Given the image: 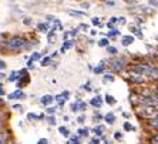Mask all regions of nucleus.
Masks as SVG:
<instances>
[{"label": "nucleus", "instance_id": "1", "mask_svg": "<svg viewBox=\"0 0 158 144\" xmlns=\"http://www.w3.org/2000/svg\"><path fill=\"white\" fill-rule=\"evenodd\" d=\"M4 47L10 49V50H20V49H24V47H29L27 44V40L23 39V37H13L10 40L4 41L3 43Z\"/></svg>", "mask_w": 158, "mask_h": 144}, {"label": "nucleus", "instance_id": "2", "mask_svg": "<svg viewBox=\"0 0 158 144\" xmlns=\"http://www.w3.org/2000/svg\"><path fill=\"white\" fill-rule=\"evenodd\" d=\"M134 69H135L137 73L140 74L147 73L148 76H154V78L157 77V69L154 66H151V64H137Z\"/></svg>", "mask_w": 158, "mask_h": 144}, {"label": "nucleus", "instance_id": "3", "mask_svg": "<svg viewBox=\"0 0 158 144\" xmlns=\"http://www.w3.org/2000/svg\"><path fill=\"white\" fill-rule=\"evenodd\" d=\"M140 113L143 116H147V117H152V116H157V108L152 107V106H144V107H141Z\"/></svg>", "mask_w": 158, "mask_h": 144}, {"label": "nucleus", "instance_id": "4", "mask_svg": "<svg viewBox=\"0 0 158 144\" xmlns=\"http://www.w3.org/2000/svg\"><path fill=\"white\" fill-rule=\"evenodd\" d=\"M121 43H123L124 46H130L131 43H134V37L130 36V34H128V36H124V37L121 39Z\"/></svg>", "mask_w": 158, "mask_h": 144}, {"label": "nucleus", "instance_id": "5", "mask_svg": "<svg viewBox=\"0 0 158 144\" xmlns=\"http://www.w3.org/2000/svg\"><path fill=\"white\" fill-rule=\"evenodd\" d=\"M53 100H54V97H53V96H50V94H46V96H43L40 99V103L41 104H50Z\"/></svg>", "mask_w": 158, "mask_h": 144}, {"label": "nucleus", "instance_id": "6", "mask_svg": "<svg viewBox=\"0 0 158 144\" xmlns=\"http://www.w3.org/2000/svg\"><path fill=\"white\" fill-rule=\"evenodd\" d=\"M111 64H113V69H114V70H121L124 61H123V60H114Z\"/></svg>", "mask_w": 158, "mask_h": 144}, {"label": "nucleus", "instance_id": "7", "mask_svg": "<svg viewBox=\"0 0 158 144\" xmlns=\"http://www.w3.org/2000/svg\"><path fill=\"white\" fill-rule=\"evenodd\" d=\"M22 97H24V93L22 90H17V91L11 93L10 96H9V99H22Z\"/></svg>", "mask_w": 158, "mask_h": 144}, {"label": "nucleus", "instance_id": "8", "mask_svg": "<svg viewBox=\"0 0 158 144\" xmlns=\"http://www.w3.org/2000/svg\"><path fill=\"white\" fill-rule=\"evenodd\" d=\"M106 121L108 123V124H113V123L115 121V116L113 114V113H107V116H106Z\"/></svg>", "mask_w": 158, "mask_h": 144}, {"label": "nucleus", "instance_id": "9", "mask_svg": "<svg viewBox=\"0 0 158 144\" xmlns=\"http://www.w3.org/2000/svg\"><path fill=\"white\" fill-rule=\"evenodd\" d=\"M91 104L94 106V107H100V106H101V97L100 96L94 97V99L91 100Z\"/></svg>", "mask_w": 158, "mask_h": 144}, {"label": "nucleus", "instance_id": "10", "mask_svg": "<svg viewBox=\"0 0 158 144\" xmlns=\"http://www.w3.org/2000/svg\"><path fill=\"white\" fill-rule=\"evenodd\" d=\"M106 101L108 104H111V106H113V104H115V99L113 96H110V94H107V96H106Z\"/></svg>", "mask_w": 158, "mask_h": 144}, {"label": "nucleus", "instance_id": "11", "mask_svg": "<svg viewBox=\"0 0 158 144\" xmlns=\"http://www.w3.org/2000/svg\"><path fill=\"white\" fill-rule=\"evenodd\" d=\"M59 131H60V133H61L64 137H69V136H70V131H69V130H67L66 127H60Z\"/></svg>", "mask_w": 158, "mask_h": 144}, {"label": "nucleus", "instance_id": "12", "mask_svg": "<svg viewBox=\"0 0 158 144\" xmlns=\"http://www.w3.org/2000/svg\"><path fill=\"white\" fill-rule=\"evenodd\" d=\"M70 15H74V16H85V11H77V10H69Z\"/></svg>", "mask_w": 158, "mask_h": 144}, {"label": "nucleus", "instance_id": "13", "mask_svg": "<svg viewBox=\"0 0 158 144\" xmlns=\"http://www.w3.org/2000/svg\"><path fill=\"white\" fill-rule=\"evenodd\" d=\"M94 134H97V136H101V134H103V127H101V126L96 127V129H94Z\"/></svg>", "mask_w": 158, "mask_h": 144}, {"label": "nucleus", "instance_id": "14", "mask_svg": "<svg viewBox=\"0 0 158 144\" xmlns=\"http://www.w3.org/2000/svg\"><path fill=\"white\" fill-rule=\"evenodd\" d=\"M104 80L106 81H114V76H113V74H104Z\"/></svg>", "mask_w": 158, "mask_h": 144}, {"label": "nucleus", "instance_id": "15", "mask_svg": "<svg viewBox=\"0 0 158 144\" xmlns=\"http://www.w3.org/2000/svg\"><path fill=\"white\" fill-rule=\"evenodd\" d=\"M50 60H52L50 59V56H48V57H44V59L41 60V66H47V64L50 63Z\"/></svg>", "mask_w": 158, "mask_h": 144}, {"label": "nucleus", "instance_id": "16", "mask_svg": "<svg viewBox=\"0 0 158 144\" xmlns=\"http://www.w3.org/2000/svg\"><path fill=\"white\" fill-rule=\"evenodd\" d=\"M40 59H41V54H40V53H34L33 57H31L30 60H31V61H34V60H40Z\"/></svg>", "mask_w": 158, "mask_h": 144}, {"label": "nucleus", "instance_id": "17", "mask_svg": "<svg viewBox=\"0 0 158 144\" xmlns=\"http://www.w3.org/2000/svg\"><path fill=\"white\" fill-rule=\"evenodd\" d=\"M17 76H19V73H16V71H13V73H11V76H10V78H9V80L10 81H15V80H17Z\"/></svg>", "mask_w": 158, "mask_h": 144}, {"label": "nucleus", "instance_id": "18", "mask_svg": "<svg viewBox=\"0 0 158 144\" xmlns=\"http://www.w3.org/2000/svg\"><path fill=\"white\" fill-rule=\"evenodd\" d=\"M100 46H101V47H106L107 44H108V40H107V39H101V40H100V43H98Z\"/></svg>", "mask_w": 158, "mask_h": 144}, {"label": "nucleus", "instance_id": "19", "mask_svg": "<svg viewBox=\"0 0 158 144\" xmlns=\"http://www.w3.org/2000/svg\"><path fill=\"white\" fill-rule=\"evenodd\" d=\"M37 30H40V32H46V30H47V24H39V26H37Z\"/></svg>", "mask_w": 158, "mask_h": 144}, {"label": "nucleus", "instance_id": "20", "mask_svg": "<svg viewBox=\"0 0 158 144\" xmlns=\"http://www.w3.org/2000/svg\"><path fill=\"white\" fill-rule=\"evenodd\" d=\"M91 23L94 24V26H100V19H98V17H93Z\"/></svg>", "mask_w": 158, "mask_h": 144}, {"label": "nucleus", "instance_id": "21", "mask_svg": "<svg viewBox=\"0 0 158 144\" xmlns=\"http://www.w3.org/2000/svg\"><path fill=\"white\" fill-rule=\"evenodd\" d=\"M117 22H118V19H117V17H111V19H110V23H108L107 26L111 27V24H113V23H117Z\"/></svg>", "mask_w": 158, "mask_h": 144}, {"label": "nucleus", "instance_id": "22", "mask_svg": "<svg viewBox=\"0 0 158 144\" xmlns=\"http://www.w3.org/2000/svg\"><path fill=\"white\" fill-rule=\"evenodd\" d=\"M131 80H132V81H137V83H143V81H144V78H143V77L140 78V76H135V77H134V78H131Z\"/></svg>", "mask_w": 158, "mask_h": 144}, {"label": "nucleus", "instance_id": "23", "mask_svg": "<svg viewBox=\"0 0 158 144\" xmlns=\"http://www.w3.org/2000/svg\"><path fill=\"white\" fill-rule=\"evenodd\" d=\"M124 129L127 130V131H128V130H134V127H132L131 124H130V123H124Z\"/></svg>", "mask_w": 158, "mask_h": 144}, {"label": "nucleus", "instance_id": "24", "mask_svg": "<svg viewBox=\"0 0 158 144\" xmlns=\"http://www.w3.org/2000/svg\"><path fill=\"white\" fill-rule=\"evenodd\" d=\"M107 52L111 53V54H114V53H117V49L115 47H107Z\"/></svg>", "mask_w": 158, "mask_h": 144}, {"label": "nucleus", "instance_id": "25", "mask_svg": "<svg viewBox=\"0 0 158 144\" xmlns=\"http://www.w3.org/2000/svg\"><path fill=\"white\" fill-rule=\"evenodd\" d=\"M78 133H80L81 136H87L88 130H87V129H80V130H78Z\"/></svg>", "mask_w": 158, "mask_h": 144}, {"label": "nucleus", "instance_id": "26", "mask_svg": "<svg viewBox=\"0 0 158 144\" xmlns=\"http://www.w3.org/2000/svg\"><path fill=\"white\" fill-rule=\"evenodd\" d=\"M151 126L154 127V129H157V116L154 117V120H151Z\"/></svg>", "mask_w": 158, "mask_h": 144}, {"label": "nucleus", "instance_id": "27", "mask_svg": "<svg viewBox=\"0 0 158 144\" xmlns=\"http://www.w3.org/2000/svg\"><path fill=\"white\" fill-rule=\"evenodd\" d=\"M118 33H120V32H118L117 29H114V30H111L110 33H108V36H115V34H118Z\"/></svg>", "mask_w": 158, "mask_h": 144}, {"label": "nucleus", "instance_id": "28", "mask_svg": "<svg viewBox=\"0 0 158 144\" xmlns=\"http://www.w3.org/2000/svg\"><path fill=\"white\" fill-rule=\"evenodd\" d=\"M4 69H6V63L3 60H0V70H4Z\"/></svg>", "mask_w": 158, "mask_h": 144}, {"label": "nucleus", "instance_id": "29", "mask_svg": "<svg viewBox=\"0 0 158 144\" xmlns=\"http://www.w3.org/2000/svg\"><path fill=\"white\" fill-rule=\"evenodd\" d=\"M114 137L117 138V140H120L123 136H121V133H120V131H115V133H114Z\"/></svg>", "mask_w": 158, "mask_h": 144}, {"label": "nucleus", "instance_id": "30", "mask_svg": "<svg viewBox=\"0 0 158 144\" xmlns=\"http://www.w3.org/2000/svg\"><path fill=\"white\" fill-rule=\"evenodd\" d=\"M94 71H96V73H101V71H103V66H98L97 69H94Z\"/></svg>", "mask_w": 158, "mask_h": 144}, {"label": "nucleus", "instance_id": "31", "mask_svg": "<svg viewBox=\"0 0 158 144\" xmlns=\"http://www.w3.org/2000/svg\"><path fill=\"white\" fill-rule=\"evenodd\" d=\"M37 144H47V140H46V138H41V140H39Z\"/></svg>", "mask_w": 158, "mask_h": 144}, {"label": "nucleus", "instance_id": "32", "mask_svg": "<svg viewBox=\"0 0 158 144\" xmlns=\"http://www.w3.org/2000/svg\"><path fill=\"white\" fill-rule=\"evenodd\" d=\"M54 108H47V114H54Z\"/></svg>", "mask_w": 158, "mask_h": 144}, {"label": "nucleus", "instance_id": "33", "mask_svg": "<svg viewBox=\"0 0 158 144\" xmlns=\"http://www.w3.org/2000/svg\"><path fill=\"white\" fill-rule=\"evenodd\" d=\"M0 144H4V137H3V134H0Z\"/></svg>", "mask_w": 158, "mask_h": 144}, {"label": "nucleus", "instance_id": "34", "mask_svg": "<svg viewBox=\"0 0 158 144\" xmlns=\"http://www.w3.org/2000/svg\"><path fill=\"white\" fill-rule=\"evenodd\" d=\"M30 23H31V19H26L24 20V24H30Z\"/></svg>", "mask_w": 158, "mask_h": 144}, {"label": "nucleus", "instance_id": "35", "mask_svg": "<svg viewBox=\"0 0 158 144\" xmlns=\"http://www.w3.org/2000/svg\"><path fill=\"white\" fill-rule=\"evenodd\" d=\"M137 36H140V37H143V33H141V30H137Z\"/></svg>", "mask_w": 158, "mask_h": 144}, {"label": "nucleus", "instance_id": "36", "mask_svg": "<svg viewBox=\"0 0 158 144\" xmlns=\"http://www.w3.org/2000/svg\"><path fill=\"white\" fill-rule=\"evenodd\" d=\"M3 94H4V90L2 89V87H0V96H3Z\"/></svg>", "mask_w": 158, "mask_h": 144}]
</instances>
